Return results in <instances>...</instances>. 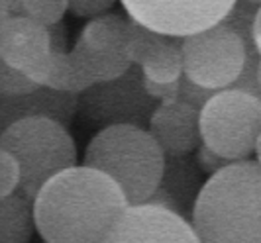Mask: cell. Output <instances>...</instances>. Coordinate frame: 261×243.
I'll use <instances>...</instances> for the list:
<instances>
[{"label":"cell","mask_w":261,"mask_h":243,"mask_svg":"<svg viewBox=\"0 0 261 243\" xmlns=\"http://www.w3.org/2000/svg\"><path fill=\"white\" fill-rule=\"evenodd\" d=\"M114 0H73L69 2V10L79 18H100L108 14V10L114 6Z\"/></svg>","instance_id":"cell-24"},{"label":"cell","mask_w":261,"mask_h":243,"mask_svg":"<svg viewBox=\"0 0 261 243\" xmlns=\"http://www.w3.org/2000/svg\"><path fill=\"white\" fill-rule=\"evenodd\" d=\"M92 87L91 77L85 73L83 65L79 63L77 55L73 51L53 53L49 55V71L43 89L65 92V94H83Z\"/></svg>","instance_id":"cell-18"},{"label":"cell","mask_w":261,"mask_h":243,"mask_svg":"<svg viewBox=\"0 0 261 243\" xmlns=\"http://www.w3.org/2000/svg\"><path fill=\"white\" fill-rule=\"evenodd\" d=\"M20 186V167L12 155L0 149V198H6Z\"/></svg>","instance_id":"cell-22"},{"label":"cell","mask_w":261,"mask_h":243,"mask_svg":"<svg viewBox=\"0 0 261 243\" xmlns=\"http://www.w3.org/2000/svg\"><path fill=\"white\" fill-rule=\"evenodd\" d=\"M34 233V206L26 196L14 192L0 198V243H30Z\"/></svg>","instance_id":"cell-14"},{"label":"cell","mask_w":261,"mask_h":243,"mask_svg":"<svg viewBox=\"0 0 261 243\" xmlns=\"http://www.w3.org/2000/svg\"><path fill=\"white\" fill-rule=\"evenodd\" d=\"M0 149L12 155L20 167L18 192L34 202L41 186L77 167V145L69 129L49 118H26L6 128Z\"/></svg>","instance_id":"cell-4"},{"label":"cell","mask_w":261,"mask_h":243,"mask_svg":"<svg viewBox=\"0 0 261 243\" xmlns=\"http://www.w3.org/2000/svg\"><path fill=\"white\" fill-rule=\"evenodd\" d=\"M77 116V96L38 89L22 96H0V136L12 124L26 118H49L61 126H69Z\"/></svg>","instance_id":"cell-12"},{"label":"cell","mask_w":261,"mask_h":243,"mask_svg":"<svg viewBox=\"0 0 261 243\" xmlns=\"http://www.w3.org/2000/svg\"><path fill=\"white\" fill-rule=\"evenodd\" d=\"M261 133V100L242 90H220L200 110V140L230 163L249 161Z\"/></svg>","instance_id":"cell-5"},{"label":"cell","mask_w":261,"mask_h":243,"mask_svg":"<svg viewBox=\"0 0 261 243\" xmlns=\"http://www.w3.org/2000/svg\"><path fill=\"white\" fill-rule=\"evenodd\" d=\"M49 32L34 20L12 16L0 28V59L43 89L49 71Z\"/></svg>","instance_id":"cell-10"},{"label":"cell","mask_w":261,"mask_h":243,"mask_svg":"<svg viewBox=\"0 0 261 243\" xmlns=\"http://www.w3.org/2000/svg\"><path fill=\"white\" fill-rule=\"evenodd\" d=\"M102 243H200L189 220L167 208L128 206Z\"/></svg>","instance_id":"cell-9"},{"label":"cell","mask_w":261,"mask_h":243,"mask_svg":"<svg viewBox=\"0 0 261 243\" xmlns=\"http://www.w3.org/2000/svg\"><path fill=\"white\" fill-rule=\"evenodd\" d=\"M183 75L206 90H228L246 65V45L226 26H214L181 39Z\"/></svg>","instance_id":"cell-7"},{"label":"cell","mask_w":261,"mask_h":243,"mask_svg":"<svg viewBox=\"0 0 261 243\" xmlns=\"http://www.w3.org/2000/svg\"><path fill=\"white\" fill-rule=\"evenodd\" d=\"M177 51H181V39L163 38V36L153 34L130 20L126 53L130 57L132 65H136L140 69L151 67V65L169 59L171 55H175Z\"/></svg>","instance_id":"cell-13"},{"label":"cell","mask_w":261,"mask_h":243,"mask_svg":"<svg viewBox=\"0 0 261 243\" xmlns=\"http://www.w3.org/2000/svg\"><path fill=\"white\" fill-rule=\"evenodd\" d=\"M214 94H218V92H216V90H206V89L196 87L195 83H191L185 75L179 78V100L185 104H189V106H193V108H196L198 112L204 108V104L208 102Z\"/></svg>","instance_id":"cell-23"},{"label":"cell","mask_w":261,"mask_h":243,"mask_svg":"<svg viewBox=\"0 0 261 243\" xmlns=\"http://www.w3.org/2000/svg\"><path fill=\"white\" fill-rule=\"evenodd\" d=\"M128 30H130V18L108 12L100 18L89 20L79 39L94 51H106V49L126 51Z\"/></svg>","instance_id":"cell-17"},{"label":"cell","mask_w":261,"mask_h":243,"mask_svg":"<svg viewBox=\"0 0 261 243\" xmlns=\"http://www.w3.org/2000/svg\"><path fill=\"white\" fill-rule=\"evenodd\" d=\"M196 163H198V167H200V171L206 173L208 177L216 175L218 171L226 169L228 165H232L230 161L222 159L220 155H216L214 151H210L208 147H204V145H200V147L196 149Z\"/></svg>","instance_id":"cell-25"},{"label":"cell","mask_w":261,"mask_h":243,"mask_svg":"<svg viewBox=\"0 0 261 243\" xmlns=\"http://www.w3.org/2000/svg\"><path fill=\"white\" fill-rule=\"evenodd\" d=\"M147 131L165 157H185L202 145L200 112L181 100L159 104L149 120Z\"/></svg>","instance_id":"cell-11"},{"label":"cell","mask_w":261,"mask_h":243,"mask_svg":"<svg viewBox=\"0 0 261 243\" xmlns=\"http://www.w3.org/2000/svg\"><path fill=\"white\" fill-rule=\"evenodd\" d=\"M38 89L39 87H36L30 78L14 71L12 67H8L0 59V96H22Z\"/></svg>","instance_id":"cell-21"},{"label":"cell","mask_w":261,"mask_h":243,"mask_svg":"<svg viewBox=\"0 0 261 243\" xmlns=\"http://www.w3.org/2000/svg\"><path fill=\"white\" fill-rule=\"evenodd\" d=\"M157 108L159 102L145 92L144 73L136 65L120 78L92 85L77 96V116L89 128L134 126L147 129Z\"/></svg>","instance_id":"cell-6"},{"label":"cell","mask_w":261,"mask_h":243,"mask_svg":"<svg viewBox=\"0 0 261 243\" xmlns=\"http://www.w3.org/2000/svg\"><path fill=\"white\" fill-rule=\"evenodd\" d=\"M159 188H163L167 194L173 196V200L181 208V216L187 220L185 204H189L193 210L202 184H200L198 171L189 163L185 155V157H165V171H163Z\"/></svg>","instance_id":"cell-15"},{"label":"cell","mask_w":261,"mask_h":243,"mask_svg":"<svg viewBox=\"0 0 261 243\" xmlns=\"http://www.w3.org/2000/svg\"><path fill=\"white\" fill-rule=\"evenodd\" d=\"M85 167L105 173L124 192L128 206L145 204L161 184L165 153L147 129H98L85 149Z\"/></svg>","instance_id":"cell-3"},{"label":"cell","mask_w":261,"mask_h":243,"mask_svg":"<svg viewBox=\"0 0 261 243\" xmlns=\"http://www.w3.org/2000/svg\"><path fill=\"white\" fill-rule=\"evenodd\" d=\"M132 22L163 38L185 39L220 26L224 18L232 12L230 0H200V2H145L126 0L122 2Z\"/></svg>","instance_id":"cell-8"},{"label":"cell","mask_w":261,"mask_h":243,"mask_svg":"<svg viewBox=\"0 0 261 243\" xmlns=\"http://www.w3.org/2000/svg\"><path fill=\"white\" fill-rule=\"evenodd\" d=\"M67 10L69 2L65 0H18L16 16H24L39 26L51 28L63 20Z\"/></svg>","instance_id":"cell-19"},{"label":"cell","mask_w":261,"mask_h":243,"mask_svg":"<svg viewBox=\"0 0 261 243\" xmlns=\"http://www.w3.org/2000/svg\"><path fill=\"white\" fill-rule=\"evenodd\" d=\"M253 153L257 155V163L261 165V133H259V138H257V143H255V151Z\"/></svg>","instance_id":"cell-29"},{"label":"cell","mask_w":261,"mask_h":243,"mask_svg":"<svg viewBox=\"0 0 261 243\" xmlns=\"http://www.w3.org/2000/svg\"><path fill=\"white\" fill-rule=\"evenodd\" d=\"M71 51L77 55L79 63L83 65L85 73L91 77L92 85L110 83L114 78H120L132 67V61L126 51H118V49L94 51V49H89L79 38Z\"/></svg>","instance_id":"cell-16"},{"label":"cell","mask_w":261,"mask_h":243,"mask_svg":"<svg viewBox=\"0 0 261 243\" xmlns=\"http://www.w3.org/2000/svg\"><path fill=\"white\" fill-rule=\"evenodd\" d=\"M144 89L159 104H171L179 100V80L169 83V85H159V83H151L144 78Z\"/></svg>","instance_id":"cell-26"},{"label":"cell","mask_w":261,"mask_h":243,"mask_svg":"<svg viewBox=\"0 0 261 243\" xmlns=\"http://www.w3.org/2000/svg\"><path fill=\"white\" fill-rule=\"evenodd\" d=\"M257 85H259L261 89V59H259V65H257Z\"/></svg>","instance_id":"cell-30"},{"label":"cell","mask_w":261,"mask_h":243,"mask_svg":"<svg viewBox=\"0 0 261 243\" xmlns=\"http://www.w3.org/2000/svg\"><path fill=\"white\" fill-rule=\"evenodd\" d=\"M49 32V47L53 53H65L67 49V28L63 22L55 24V26L47 28Z\"/></svg>","instance_id":"cell-27"},{"label":"cell","mask_w":261,"mask_h":243,"mask_svg":"<svg viewBox=\"0 0 261 243\" xmlns=\"http://www.w3.org/2000/svg\"><path fill=\"white\" fill-rule=\"evenodd\" d=\"M145 80L151 83H159V85H169V83H177L183 77V51H177L171 55L169 59L161 61L151 67H144L142 69Z\"/></svg>","instance_id":"cell-20"},{"label":"cell","mask_w":261,"mask_h":243,"mask_svg":"<svg viewBox=\"0 0 261 243\" xmlns=\"http://www.w3.org/2000/svg\"><path fill=\"white\" fill-rule=\"evenodd\" d=\"M251 39H253V45H255V51L261 59V6L257 14H255V20H253V30H251Z\"/></svg>","instance_id":"cell-28"},{"label":"cell","mask_w":261,"mask_h":243,"mask_svg":"<svg viewBox=\"0 0 261 243\" xmlns=\"http://www.w3.org/2000/svg\"><path fill=\"white\" fill-rule=\"evenodd\" d=\"M191 226L200 243H261V165L232 163L202 184Z\"/></svg>","instance_id":"cell-2"},{"label":"cell","mask_w":261,"mask_h":243,"mask_svg":"<svg viewBox=\"0 0 261 243\" xmlns=\"http://www.w3.org/2000/svg\"><path fill=\"white\" fill-rule=\"evenodd\" d=\"M32 206L45 243H102L128 202L110 177L81 165L47 180Z\"/></svg>","instance_id":"cell-1"}]
</instances>
